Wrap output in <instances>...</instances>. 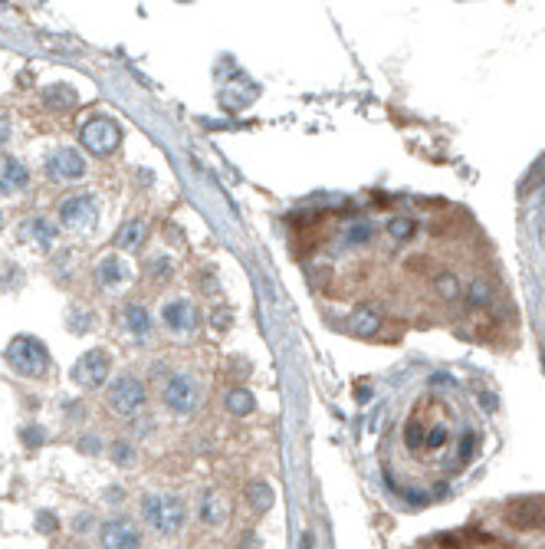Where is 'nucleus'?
I'll use <instances>...</instances> for the list:
<instances>
[{
	"mask_svg": "<svg viewBox=\"0 0 545 549\" xmlns=\"http://www.w3.org/2000/svg\"><path fill=\"white\" fill-rule=\"evenodd\" d=\"M388 234H391L394 241H408L411 234H414V221H411V217H391Z\"/></svg>",
	"mask_w": 545,
	"mask_h": 549,
	"instance_id": "b1692460",
	"label": "nucleus"
},
{
	"mask_svg": "<svg viewBox=\"0 0 545 549\" xmlns=\"http://www.w3.org/2000/svg\"><path fill=\"white\" fill-rule=\"evenodd\" d=\"M17 237H20V244H26V247L50 250L53 241H56V224L46 221V217H40V214H33V217H26V221L20 224Z\"/></svg>",
	"mask_w": 545,
	"mask_h": 549,
	"instance_id": "9d476101",
	"label": "nucleus"
},
{
	"mask_svg": "<svg viewBox=\"0 0 545 549\" xmlns=\"http://www.w3.org/2000/svg\"><path fill=\"white\" fill-rule=\"evenodd\" d=\"M112 457H115L119 464H125V467H132V464H135V447L132 444H115L112 447Z\"/></svg>",
	"mask_w": 545,
	"mask_h": 549,
	"instance_id": "c85d7f7f",
	"label": "nucleus"
},
{
	"mask_svg": "<svg viewBox=\"0 0 545 549\" xmlns=\"http://www.w3.org/2000/svg\"><path fill=\"white\" fill-rule=\"evenodd\" d=\"M434 290L440 293L443 300H457V296H460V280H457V273H450V270H443V273H437Z\"/></svg>",
	"mask_w": 545,
	"mask_h": 549,
	"instance_id": "5701e85b",
	"label": "nucleus"
},
{
	"mask_svg": "<svg viewBox=\"0 0 545 549\" xmlns=\"http://www.w3.org/2000/svg\"><path fill=\"white\" fill-rule=\"evenodd\" d=\"M201 520H204L207 526H221L223 520H227V503H223V497L207 493L204 503H201Z\"/></svg>",
	"mask_w": 545,
	"mask_h": 549,
	"instance_id": "a211bd4d",
	"label": "nucleus"
},
{
	"mask_svg": "<svg viewBox=\"0 0 545 549\" xmlns=\"http://www.w3.org/2000/svg\"><path fill=\"white\" fill-rule=\"evenodd\" d=\"M447 444V428L443 424H434V428L427 431V441H424V447H430V451H437V447H443Z\"/></svg>",
	"mask_w": 545,
	"mask_h": 549,
	"instance_id": "cd10ccee",
	"label": "nucleus"
},
{
	"mask_svg": "<svg viewBox=\"0 0 545 549\" xmlns=\"http://www.w3.org/2000/svg\"><path fill=\"white\" fill-rule=\"evenodd\" d=\"M223 408H227L231 414H237V418H243V414H250L256 408V402H253V395H250L247 388H231L227 398H223Z\"/></svg>",
	"mask_w": 545,
	"mask_h": 549,
	"instance_id": "f3484780",
	"label": "nucleus"
},
{
	"mask_svg": "<svg viewBox=\"0 0 545 549\" xmlns=\"http://www.w3.org/2000/svg\"><path fill=\"white\" fill-rule=\"evenodd\" d=\"M162 402L168 412L174 414H191L201 404V388H197L194 375L188 372H178V375H171L162 388Z\"/></svg>",
	"mask_w": 545,
	"mask_h": 549,
	"instance_id": "7ed1b4c3",
	"label": "nucleus"
},
{
	"mask_svg": "<svg viewBox=\"0 0 545 549\" xmlns=\"http://www.w3.org/2000/svg\"><path fill=\"white\" fill-rule=\"evenodd\" d=\"M506 523L516 526V530H536L545 523V506L539 500H516L506 510Z\"/></svg>",
	"mask_w": 545,
	"mask_h": 549,
	"instance_id": "f8f14e48",
	"label": "nucleus"
},
{
	"mask_svg": "<svg viewBox=\"0 0 545 549\" xmlns=\"http://www.w3.org/2000/svg\"><path fill=\"white\" fill-rule=\"evenodd\" d=\"M99 543H102V549H142V533L132 520L119 516V520H105L102 523Z\"/></svg>",
	"mask_w": 545,
	"mask_h": 549,
	"instance_id": "6e6552de",
	"label": "nucleus"
},
{
	"mask_svg": "<svg viewBox=\"0 0 545 549\" xmlns=\"http://www.w3.org/2000/svg\"><path fill=\"white\" fill-rule=\"evenodd\" d=\"M473 447H477V438H473V434H463V441H460V461H470V457H473Z\"/></svg>",
	"mask_w": 545,
	"mask_h": 549,
	"instance_id": "7c9ffc66",
	"label": "nucleus"
},
{
	"mask_svg": "<svg viewBox=\"0 0 545 549\" xmlns=\"http://www.w3.org/2000/svg\"><path fill=\"white\" fill-rule=\"evenodd\" d=\"M4 359H7L10 369L23 378H40L43 372L50 369V352H46V345H43L40 339H33V335H17V339H10Z\"/></svg>",
	"mask_w": 545,
	"mask_h": 549,
	"instance_id": "f03ea898",
	"label": "nucleus"
},
{
	"mask_svg": "<svg viewBox=\"0 0 545 549\" xmlns=\"http://www.w3.org/2000/svg\"><path fill=\"white\" fill-rule=\"evenodd\" d=\"M109 375H112V362H109V352L102 349H89L73 365V378L83 388H102L109 382Z\"/></svg>",
	"mask_w": 545,
	"mask_h": 549,
	"instance_id": "423d86ee",
	"label": "nucleus"
},
{
	"mask_svg": "<svg viewBox=\"0 0 545 549\" xmlns=\"http://www.w3.org/2000/svg\"><path fill=\"white\" fill-rule=\"evenodd\" d=\"M43 103H46V109L63 112V109H69V105H76V93L69 86H50L43 93Z\"/></svg>",
	"mask_w": 545,
	"mask_h": 549,
	"instance_id": "aec40b11",
	"label": "nucleus"
},
{
	"mask_svg": "<svg viewBox=\"0 0 545 549\" xmlns=\"http://www.w3.org/2000/svg\"><path fill=\"white\" fill-rule=\"evenodd\" d=\"M105 404H109V412L122 414V418L142 412V404H145V385L135 375L115 378L109 385V392H105Z\"/></svg>",
	"mask_w": 545,
	"mask_h": 549,
	"instance_id": "20e7f679",
	"label": "nucleus"
},
{
	"mask_svg": "<svg viewBox=\"0 0 545 549\" xmlns=\"http://www.w3.org/2000/svg\"><path fill=\"white\" fill-rule=\"evenodd\" d=\"M211 323H213V329H227L231 326V313H227V309H223V313L217 309V313L211 316Z\"/></svg>",
	"mask_w": 545,
	"mask_h": 549,
	"instance_id": "2f4dec72",
	"label": "nucleus"
},
{
	"mask_svg": "<svg viewBox=\"0 0 545 549\" xmlns=\"http://www.w3.org/2000/svg\"><path fill=\"white\" fill-rule=\"evenodd\" d=\"M46 174L53 181H76L85 174V158L73 148H56V152L46 158Z\"/></svg>",
	"mask_w": 545,
	"mask_h": 549,
	"instance_id": "1a4fd4ad",
	"label": "nucleus"
},
{
	"mask_svg": "<svg viewBox=\"0 0 545 549\" xmlns=\"http://www.w3.org/2000/svg\"><path fill=\"white\" fill-rule=\"evenodd\" d=\"M162 319L171 333H191L197 326V306L191 300H171L162 306Z\"/></svg>",
	"mask_w": 545,
	"mask_h": 549,
	"instance_id": "9b49d317",
	"label": "nucleus"
},
{
	"mask_svg": "<svg viewBox=\"0 0 545 549\" xmlns=\"http://www.w3.org/2000/svg\"><path fill=\"white\" fill-rule=\"evenodd\" d=\"M148 270H152L154 280H168V276H171V260L158 257V260H152V263H148Z\"/></svg>",
	"mask_w": 545,
	"mask_h": 549,
	"instance_id": "c756f323",
	"label": "nucleus"
},
{
	"mask_svg": "<svg viewBox=\"0 0 545 549\" xmlns=\"http://www.w3.org/2000/svg\"><path fill=\"white\" fill-rule=\"evenodd\" d=\"M36 526H40V530H46V533H53V530H56V520H53L50 513H40V516H36Z\"/></svg>",
	"mask_w": 545,
	"mask_h": 549,
	"instance_id": "473e14b6",
	"label": "nucleus"
},
{
	"mask_svg": "<svg viewBox=\"0 0 545 549\" xmlns=\"http://www.w3.org/2000/svg\"><path fill=\"white\" fill-rule=\"evenodd\" d=\"M79 142L92 155H112L122 142V129L112 119H105V115H95V119H89L79 129Z\"/></svg>",
	"mask_w": 545,
	"mask_h": 549,
	"instance_id": "39448f33",
	"label": "nucleus"
},
{
	"mask_svg": "<svg viewBox=\"0 0 545 549\" xmlns=\"http://www.w3.org/2000/svg\"><path fill=\"white\" fill-rule=\"evenodd\" d=\"M95 217H99V211H95V201L89 194H73L60 204V221L69 231H92Z\"/></svg>",
	"mask_w": 545,
	"mask_h": 549,
	"instance_id": "0eeeda50",
	"label": "nucleus"
},
{
	"mask_svg": "<svg viewBox=\"0 0 545 549\" xmlns=\"http://www.w3.org/2000/svg\"><path fill=\"white\" fill-rule=\"evenodd\" d=\"M427 434H424V424L420 421H411L408 428H404V444L411 447V451H418V447H424Z\"/></svg>",
	"mask_w": 545,
	"mask_h": 549,
	"instance_id": "393cba45",
	"label": "nucleus"
},
{
	"mask_svg": "<svg viewBox=\"0 0 545 549\" xmlns=\"http://www.w3.org/2000/svg\"><path fill=\"white\" fill-rule=\"evenodd\" d=\"M142 237H145V221H142V217H132L128 224H122L115 244H119L122 250H135L138 244H142Z\"/></svg>",
	"mask_w": 545,
	"mask_h": 549,
	"instance_id": "6ab92c4d",
	"label": "nucleus"
},
{
	"mask_svg": "<svg viewBox=\"0 0 545 549\" xmlns=\"http://www.w3.org/2000/svg\"><path fill=\"white\" fill-rule=\"evenodd\" d=\"M142 516H145V523L154 533L174 536V533H181L184 520H188V510H184V500L174 497V493H154V497H145Z\"/></svg>",
	"mask_w": 545,
	"mask_h": 549,
	"instance_id": "f257e3e1",
	"label": "nucleus"
},
{
	"mask_svg": "<svg viewBox=\"0 0 545 549\" xmlns=\"http://www.w3.org/2000/svg\"><path fill=\"white\" fill-rule=\"evenodd\" d=\"M99 280H102L105 286L125 283V263H122L119 257H105L102 263H99Z\"/></svg>",
	"mask_w": 545,
	"mask_h": 549,
	"instance_id": "412c9836",
	"label": "nucleus"
},
{
	"mask_svg": "<svg viewBox=\"0 0 545 549\" xmlns=\"http://www.w3.org/2000/svg\"><path fill=\"white\" fill-rule=\"evenodd\" d=\"M26 184H30V172L17 158H4L0 162V194H17Z\"/></svg>",
	"mask_w": 545,
	"mask_h": 549,
	"instance_id": "ddd939ff",
	"label": "nucleus"
},
{
	"mask_svg": "<svg viewBox=\"0 0 545 549\" xmlns=\"http://www.w3.org/2000/svg\"><path fill=\"white\" fill-rule=\"evenodd\" d=\"M378 326H381V313L371 309V306H358L349 316V329L355 335H375Z\"/></svg>",
	"mask_w": 545,
	"mask_h": 549,
	"instance_id": "2eb2a0df",
	"label": "nucleus"
},
{
	"mask_svg": "<svg viewBox=\"0 0 545 549\" xmlns=\"http://www.w3.org/2000/svg\"><path fill=\"white\" fill-rule=\"evenodd\" d=\"M371 234H375V227L368 221H351L349 227H345V244H351V247H361V244L371 241Z\"/></svg>",
	"mask_w": 545,
	"mask_h": 549,
	"instance_id": "4be33fe9",
	"label": "nucleus"
},
{
	"mask_svg": "<svg viewBox=\"0 0 545 549\" xmlns=\"http://www.w3.org/2000/svg\"><path fill=\"white\" fill-rule=\"evenodd\" d=\"M467 303L473 309H480V306H490V286L483 283V280H473V286H470V296H467Z\"/></svg>",
	"mask_w": 545,
	"mask_h": 549,
	"instance_id": "a878e982",
	"label": "nucleus"
},
{
	"mask_svg": "<svg viewBox=\"0 0 545 549\" xmlns=\"http://www.w3.org/2000/svg\"><path fill=\"white\" fill-rule=\"evenodd\" d=\"M247 503L253 506V513H266V510L276 506V493H272L270 483L253 481V483H247Z\"/></svg>",
	"mask_w": 545,
	"mask_h": 549,
	"instance_id": "dca6fc26",
	"label": "nucleus"
},
{
	"mask_svg": "<svg viewBox=\"0 0 545 549\" xmlns=\"http://www.w3.org/2000/svg\"><path fill=\"white\" fill-rule=\"evenodd\" d=\"M20 438H23L26 447H40L43 441H46V434L40 431V424H26V428L20 431Z\"/></svg>",
	"mask_w": 545,
	"mask_h": 549,
	"instance_id": "bb28decb",
	"label": "nucleus"
},
{
	"mask_svg": "<svg viewBox=\"0 0 545 549\" xmlns=\"http://www.w3.org/2000/svg\"><path fill=\"white\" fill-rule=\"evenodd\" d=\"M122 323H125V329L135 339H145L148 333H152V316H148L145 306H138V303H128L125 309H122Z\"/></svg>",
	"mask_w": 545,
	"mask_h": 549,
	"instance_id": "4468645a",
	"label": "nucleus"
}]
</instances>
